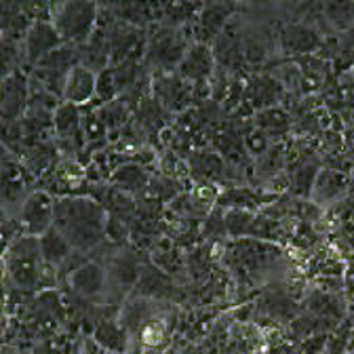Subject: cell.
<instances>
[{"instance_id": "cell-26", "label": "cell", "mask_w": 354, "mask_h": 354, "mask_svg": "<svg viewBox=\"0 0 354 354\" xmlns=\"http://www.w3.org/2000/svg\"><path fill=\"white\" fill-rule=\"evenodd\" d=\"M112 272L114 277L118 279L120 285H138L140 279H142V268L140 263L133 259V257H118L114 263H112Z\"/></svg>"}, {"instance_id": "cell-21", "label": "cell", "mask_w": 354, "mask_h": 354, "mask_svg": "<svg viewBox=\"0 0 354 354\" xmlns=\"http://www.w3.org/2000/svg\"><path fill=\"white\" fill-rule=\"evenodd\" d=\"M150 182L148 173L138 167V165H127V167H120L116 169V173L112 175V184L114 188L118 190H124V192H142Z\"/></svg>"}, {"instance_id": "cell-23", "label": "cell", "mask_w": 354, "mask_h": 354, "mask_svg": "<svg viewBox=\"0 0 354 354\" xmlns=\"http://www.w3.org/2000/svg\"><path fill=\"white\" fill-rule=\"evenodd\" d=\"M24 192V169L15 162H3V198L13 201Z\"/></svg>"}, {"instance_id": "cell-19", "label": "cell", "mask_w": 354, "mask_h": 354, "mask_svg": "<svg viewBox=\"0 0 354 354\" xmlns=\"http://www.w3.org/2000/svg\"><path fill=\"white\" fill-rule=\"evenodd\" d=\"M93 339H95V344H100L104 350H108L112 354H122L127 350V331L122 325H118L114 321L97 323V327L93 331Z\"/></svg>"}, {"instance_id": "cell-9", "label": "cell", "mask_w": 354, "mask_h": 354, "mask_svg": "<svg viewBox=\"0 0 354 354\" xmlns=\"http://www.w3.org/2000/svg\"><path fill=\"white\" fill-rule=\"evenodd\" d=\"M283 49L293 55H313L323 47V38L317 28L308 24H289L281 34Z\"/></svg>"}, {"instance_id": "cell-32", "label": "cell", "mask_w": 354, "mask_h": 354, "mask_svg": "<svg viewBox=\"0 0 354 354\" xmlns=\"http://www.w3.org/2000/svg\"><path fill=\"white\" fill-rule=\"evenodd\" d=\"M339 226L346 234L354 236V203L344 201L339 207Z\"/></svg>"}, {"instance_id": "cell-15", "label": "cell", "mask_w": 354, "mask_h": 354, "mask_svg": "<svg viewBox=\"0 0 354 354\" xmlns=\"http://www.w3.org/2000/svg\"><path fill=\"white\" fill-rule=\"evenodd\" d=\"M9 274L17 287L34 289L42 285V259L40 257H9Z\"/></svg>"}, {"instance_id": "cell-14", "label": "cell", "mask_w": 354, "mask_h": 354, "mask_svg": "<svg viewBox=\"0 0 354 354\" xmlns=\"http://www.w3.org/2000/svg\"><path fill=\"white\" fill-rule=\"evenodd\" d=\"M26 106V78L19 72H9L3 80V118L13 122Z\"/></svg>"}, {"instance_id": "cell-30", "label": "cell", "mask_w": 354, "mask_h": 354, "mask_svg": "<svg viewBox=\"0 0 354 354\" xmlns=\"http://www.w3.org/2000/svg\"><path fill=\"white\" fill-rule=\"evenodd\" d=\"M245 148L251 154H255V156L266 154V150H268V136H266V133H261L259 129L249 131L247 136H245Z\"/></svg>"}, {"instance_id": "cell-11", "label": "cell", "mask_w": 354, "mask_h": 354, "mask_svg": "<svg viewBox=\"0 0 354 354\" xmlns=\"http://www.w3.org/2000/svg\"><path fill=\"white\" fill-rule=\"evenodd\" d=\"M213 66H215V55H213V49L209 44H192L188 47L182 64H180V76L190 80V82H198L203 84L211 72H213Z\"/></svg>"}, {"instance_id": "cell-1", "label": "cell", "mask_w": 354, "mask_h": 354, "mask_svg": "<svg viewBox=\"0 0 354 354\" xmlns=\"http://www.w3.org/2000/svg\"><path fill=\"white\" fill-rule=\"evenodd\" d=\"M108 219L110 215L102 203L88 196H72L55 203L53 228L68 239L72 249L88 251L97 247L106 236Z\"/></svg>"}, {"instance_id": "cell-37", "label": "cell", "mask_w": 354, "mask_h": 354, "mask_svg": "<svg viewBox=\"0 0 354 354\" xmlns=\"http://www.w3.org/2000/svg\"><path fill=\"white\" fill-rule=\"evenodd\" d=\"M323 354H327V352H323Z\"/></svg>"}, {"instance_id": "cell-25", "label": "cell", "mask_w": 354, "mask_h": 354, "mask_svg": "<svg viewBox=\"0 0 354 354\" xmlns=\"http://www.w3.org/2000/svg\"><path fill=\"white\" fill-rule=\"evenodd\" d=\"M253 221H255V217L247 209H232L226 215L224 228L230 236H251Z\"/></svg>"}, {"instance_id": "cell-2", "label": "cell", "mask_w": 354, "mask_h": 354, "mask_svg": "<svg viewBox=\"0 0 354 354\" xmlns=\"http://www.w3.org/2000/svg\"><path fill=\"white\" fill-rule=\"evenodd\" d=\"M100 17V7L84 0H70V3L51 5V21L59 36L68 44H82L95 32Z\"/></svg>"}, {"instance_id": "cell-3", "label": "cell", "mask_w": 354, "mask_h": 354, "mask_svg": "<svg viewBox=\"0 0 354 354\" xmlns=\"http://www.w3.org/2000/svg\"><path fill=\"white\" fill-rule=\"evenodd\" d=\"M55 221V201L49 192L36 190L32 192L21 207V228L28 232V236L40 239L44 232L53 228Z\"/></svg>"}, {"instance_id": "cell-28", "label": "cell", "mask_w": 354, "mask_h": 354, "mask_svg": "<svg viewBox=\"0 0 354 354\" xmlns=\"http://www.w3.org/2000/svg\"><path fill=\"white\" fill-rule=\"evenodd\" d=\"M118 93V84H116V76H114V68H108L104 72L97 74V100L102 102H114Z\"/></svg>"}, {"instance_id": "cell-33", "label": "cell", "mask_w": 354, "mask_h": 354, "mask_svg": "<svg viewBox=\"0 0 354 354\" xmlns=\"http://www.w3.org/2000/svg\"><path fill=\"white\" fill-rule=\"evenodd\" d=\"M342 55L346 57H354V26L342 34V47H339Z\"/></svg>"}, {"instance_id": "cell-12", "label": "cell", "mask_w": 354, "mask_h": 354, "mask_svg": "<svg viewBox=\"0 0 354 354\" xmlns=\"http://www.w3.org/2000/svg\"><path fill=\"white\" fill-rule=\"evenodd\" d=\"M142 47L138 28L131 24H116L110 30V64L133 62L136 51Z\"/></svg>"}, {"instance_id": "cell-13", "label": "cell", "mask_w": 354, "mask_h": 354, "mask_svg": "<svg viewBox=\"0 0 354 354\" xmlns=\"http://www.w3.org/2000/svg\"><path fill=\"white\" fill-rule=\"evenodd\" d=\"M72 289L82 297H95L104 291L106 285V270L95 261H84L70 277Z\"/></svg>"}, {"instance_id": "cell-6", "label": "cell", "mask_w": 354, "mask_h": 354, "mask_svg": "<svg viewBox=\"0 0 354 354\" xmlns=\"http://www.w3.org/2000/svg\"><path fill=\"white\" fill-rule=\"evenodd\" d=\"M62 97L66 104H72V106H82L86 102H91L93 97H97V72H93L91 68H86L82 64L74 66L66 76Z\"/></svg>"}, {"instance_id": "cell-10", "label": "cell", "mask_w": 354, "mask_h": 354, "mask_svg": "<svg viewBox=\"0 0 354 354\" xmlns=\"http://www.w3.org/2000/svg\"><path fill=\"white\" fill-rule=\"evenodd\" d=\"M243 30H241V24L236 17H232L226 28L219 32V36L215 38L213 42V55H215V62L224 64V66H234L236 62H243L245 55H243Z\"/></svg>"}, {"instance_id": "cell-20", "label": "cell", "mask_w": 354, "mask_h": 354, "mask_svg": "<svg viewBox=\"0 0 354 354\" xmlns=\"http://www.w3.org/2000/svg\"><path fill=\"white\" fill-rule=\"evenodd\" d=\"M323 17L335 32L344 34L354 26V3L352 0H329L323 5Z\"/></svg>"}, {"instance_id": "cell-22", "label": "cell", "mask_w": 354, "mask_h": 354, "mask_svg": "<svg viewBox=\"0 0 354 354\" xmlns=\"http://www.w3.org/2000/svg\"><path fill=\"white\" fill-rule=\"evenodd\" d=\"M255 129H259L266 136L274 133H285L289 129V116L281 108H263L255 116Z\"/></svg>"}, {"instance_id": "cell-8", "label": "cell", "mask_w": 354, "mask_h": 354, "mask_svg": "<svg viewBox=\"0 0 354 354\" xmlns=\"http://www.w3.org/2000/svg\"><path fill=\"white\" fill-rule=\"evenodd\" d=\"M348 182H350V173H346V171L321 169L310 198H313V203H317V205L337 203L348 196Z\"/></svg>"}, {"instance_id": "cell-18", "label": "cell", "mask_w": 354, "mask_h": 354, "mask_svg": "<svg viewBox=\"0 0 354 354\" xmlns=\"http://www.w3.org/2000/svg\"><path fill=\"white\" fill-rule=\"evenodd\" d=\"M53 127L55 133L62 140H72L74 136H80L82 133V116L78 106L72 104H59L53 112Z\"/></svg>"}, {"instance_id": "cell-5", "label": "cell", "mask_w": 354, "mask_h": 354, "mask_svg": "<svg viewBox=\"0 0 354 354\" xmlns=\"http://www.w3.org/2000/svg\"><path fill=\"white\" fill-rule=\"evenodd\" d=\"M186 51L188 49H186L182 36L171 28L156 30L148 42V59L162 70H171L175 66L180 68Z\"/></svg>"}, {"instance_id": "cell-7", "label": "cell", "mask_w": 354, "mask_h": 354, "mask_svg": "<svg viewBox=\"0 0 354 354\" xmlns=\"http://www.w3.org/2000/svg\"><path fill=\"white\" fill-rule=\"evenodd\" d=\"M234 17V5L230 3H211V5H203L201 13H198V42L201 44H209L213 47L215 38L219 36V32L226 28V24Z\"/></svg>"}, {"instance_id": "cell-17", "label": "cell", "mask_w": 354, "mask_h": 354, "mask_svg": "<svg viewBox=\"0 0 354 354\" xmlns=\"http://www.w3.org/2000/svg\"><path fill=\"white\" fill-rule=\"evenodd\" d=\"M308 310L313 313L317 319L327 321V323H339L344 319V306L342 301L327 291H313L308 297Z\"/></svg>"}, {"instance_id": "cell-34", "label": "cell", "mask_w": 354, "mask_h": 354, "mask_svg": "<svg viewBox=\"0 0 354 354\" xmlns=\"http://www.w3.org/2000/svg\"><path fill=\"white\" fill-rule=\"evenodd\" d=\"M344 285L348 287L350 293H354V263H350L348 270L344 272Z\"/></svg>"}, {"instance_id": "cell-16", "label": "cell", "mask_w": 354, "mask_h": 354, "mask_svg": "<svg viewBox=\"0 0 354 354\" xmlns=\"http://www.w3.org/2000/svg\"><path fill=\"white\" fill-rule=\"evenodd\" d=\"M40 255H42V261L47 266H59L64 263L70 255H72V245L68 243V239L57 230V228H51L49 232H44L40 239Z\"/></svg>"}, {"instance_id": "cell-4", "label": "cell", "mask_w": 354, "mask_h": 354, "mask_svg": "<svg viewBox=\"0 0 354 354\" xmlns=\"http://www.w3.org/2000/svg\"><path fill=\"white\" fill-rule=\"evenodd\" d=\"M64 47V38L59 36L53 21H32L24 36V51L26 59L38 66L44 57H49L53 51Z\"/></svg>"}, {"instance_id": "cell-27", "label": "cell", "mask_w": 354, "mask_h": 354, "mask_svg": "<svg viewBox=\"0 0 354 354\" xmlns=\"http://www.w3.org/2000/svg\"><path fill=\"white\" fill-rule=\"evenodd\" d=\"M138 287H140V293H144V295H158L169 289V279L162 272H158L156 268H146V270H142V279H140Z\"/></svg>"}, {"instance_id": "cell-36", "label": "cell", "mask_w": 354, "mask_h": 354, "mask_svg": "<svg viewBox=\"0 0 354 354\" xmlns=\"http://www.w3.org/2000/svg\"><path fill=\"white\" fill-rule=\"evenodd\" d=\"M346 354H354V352H346Z\"/></svg>"}, {"instance_id": "cell-24", "label": "cell", "mask_w": 354, "mask_h": 354, "mask_svg": "<svg viewBox=\"0 0 354 354\" xmlns=\"http://www.w3.org/2000/svg\"><path fill=\"white\" fill-rule=\"evenodd\" d=\"M319 165L317 162H304L301 167H297L295 169V173H293V180H291V184H293V192L295 194H299V196H308L310 198V194H313V188H315V182H317V175H319Z\"/></svg>"}, {"instance_id": "cell-31", "label": "cell", "mask_w": 354, "mask_h": 354, "mask_svg": "<svg viewBox=\"0 0 354 354\" xmlns=\"http://www.w3.org/2000/svg\"><path fill=\"white\" fill-rule=\"evenodd\" d=\"M255 201L249 192H243V190H230L226 194H221L219 196V205H228V207H234V209H247L251 207Z\"/></svg>"}, {"instance_id": "cell-35", "label": "cell", "mask_w": 354, "mask_h": 354, "mask_svg": "<svg viewBox=\"0 0 354 354\" xmlns=\"http://www.w3.org/2000/svg\"><path fill=\"white\" fill-rule=\"evenodd\" d=\"M346 201H352L354 203V169L350 171V182H348V196Z\"/></svg>"}, {"instance_id": "cell-29", "label": "cell", "mask_w": 354, "mask_h": 354, "mask_svg": "<svg viewBox=\"0 0 354 354\" xmlns=\"http://www.w3.org/2000/svg\"><path fill=\"white\" fill-rule=\"evenodd\" d=\"M106 133V122L97 116V114H86L82 118V136L88 140V142H95V140H102Z\"/></svg>"}]
</instances>
